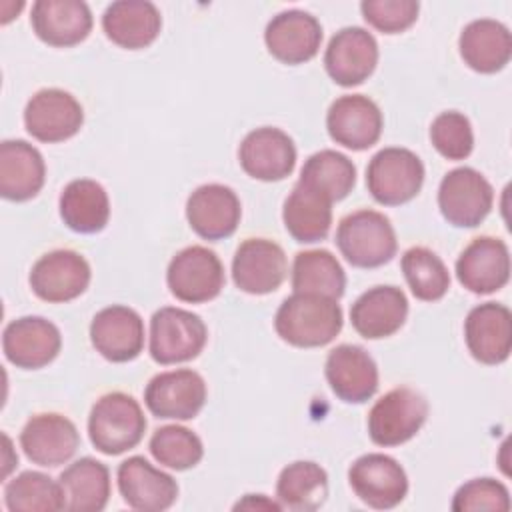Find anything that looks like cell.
<instances>
[{
	"instance_id": "1",
	"label": "cell",
	"mask_w": 512,
	"mask_h": 512,
	"mask_svg": "<svg viewBox=\"0 0 512 512\" xmlns=\"http://www.w3.org/2000/svg\"><path fill=\"white\" fill-rule=\"evenodd\" d=\"M342 308L338 300L312 292L288 296L276 316V334L296 348H318L330 344L342 330Z\"/></svg>"
},
{
	"instance_id": "2",
	"label": "cell",
	"mask_w": 512,
	"mask_h": 512,
	"mask_svg": "<svg viewBox=\"0 0 512 512\" xmlns=\"http://www.w3.org/2000/svg\"><path fill=\"white\" fill-rule=\"evenodd\" d=\"M146 418L140 404L124 392L100 396L88 416V436L92 446L108 456L122 454L140 444Z\"/></svg>"
},
{
	"instance_id": "3",
	"label": "cell",
	"mask_w": 512,
	"mask_h": 512,
	"mask_svg": "<svg viewBox=\"0 0 512 512\" xmlns=\"http://www.w3.org/2000/svg\"><path fill=\"white\" fill-rule=\"evenodd\" d=\"M336 246L352 266L378 268L394 258L398 240L384 214L376 210H358L340 220Z\"/></svg>"
},
{
	"instance_id": "4",
	"label": "cell",
	"mask_w": 512,
	"mask_h": 512,
	"mask_svg": "<svg viewBox=\"0 0 512 512\" xmlns=\"http://www.w3.org/2000/svg\"><path fill=\"white\" fill-rule=\"evenodd\" d=\"M424 164L408 148H382L366 168V186L372 198L384 206L410 202L422 188Z\"/></svg>"
},
{
	"instance_id": "5",
	"label": "cell",
	"mask_w": 512,
	"mask_h": 512,
	"mask_svg": "<svg viewBox=\"0 0 512 512\" xmlns=\"http://www.w3.org/2000/svg\"><path fill=\"white\" fill-rule=\"evenodd\" d=\"M208 340V330L198 314L164 306L150 320V356L158 364H178L196 358Z\"/></svg>"
},
{
	"instance_id": "6",
	"label": "cell",
	"mask_w": 512,
	"mask_h": 512,
	"mask_svg": "<svg viewBox=\"0 0 512 512\" xmlns=\"http://www.w3.org/2000/svg\"><path fill=\"white\" fill-rule=\"evenodd\" d=\"M428 418L426 398L400 386L386 392L368 412V434L378 446H400L416 436Z\"/></svg>"
},
{
	"instance_id": "7",
	"label": "cell",
	"mask_w": 512,
	"mask_h": 512,
	"mask_svg": "<svg viewBox=\"0 0 512 512\" xmlns=\"http://www.w3.org/2000/svg\"><path fill=\"white\" fill-rule=\"evenodd\" d=\"M492 184L474 168L450 170L438 188V208L448 224L458 228L478 226L492 210Z\"/></svg>"
},
{
	"instance_id": "8",
	"label": "cell",
	"mask_w": 512,
	"mask_h": 512,
	"mask_svg": "<svg viewBox=\"0 0 512 512\" xmlns=\"http://www.w3.org/2000/svg\"><path fill=\"white\" fill-rule=\"evenodd\" d=\"M166 282L178 300L202 304L224 288V266L206 246H188L170 260Z\"/></svg>"
},
{
	"instance_id": "9",
	"label": "cell",
	"mask_w": 512,
	"mask_h": 512,
	"mask_svg": "<svg viewBox=\"0 0 512 512\" xmlns=\"http://www.w3.org/2000/svg\"><path fill=\"white\" fill-rule=\"evenodd\" d=\"M348 482L354 494L376 510L398 506L408 492V478L400 462L380 452L356 458L348 470Z\"/></svg>"
},
{
	"instance_id": "10",
	"label": "cell",
	"mask_w": 512,
	"mask_h": 512,
	"mask_svg": "<svg viewBox=\"0 0 512 512\" xmlns=\"http://www.w3.org/2000/svg\"><path fill=\"white\" fill-rule=\"evenodd\" d=\"M90 264L76 250L60 248L40 256L30 270L32 292L52 304L68 302L84 294L90 284Z\"/></svg>"
},
{
	"instance_id": "11",
	"label": "cell",
	"mask_w": 512,
	"mask_h": 512,
	"mask_svg": "<svg viewBox=\"0 0 512 512\" xmlns=\"http://www.w3.org/2000/svg\"><path fill=\"white\" fill-rule=\"evenodd\" d=\"M84 124L80 102L60 88L38 90L24 108V126L40 142L54 144L72 138Z\"/></svg>"
},
{
	"instance_id": "12",
	"label": "cell",
	"mask_w": 512,
	"mask_h": 512,
	"mask_svg": "<svg viewBox=\"0 0 512 512\" xmlns=\"http://www.w3.org/2000/svg\"><path fill=\"white\" fill-rule=\"evenodd\" d=\"M144 402L156 418L192 420L206 402V382L190 368L160 372L148 382Z\"/></svg>"
},
{
	"instance_id": "13",
	"label": "cell",
	"mask_w": 512,
	"mask_h": 512,
	"mask_svg": "<svg viewBox=\"0 0 512 512\" xmlns=\"http://www.w3.org/2000/svg\"><path fill=\"white\" fill-rule=\"evenodd\" d=\"M376 64L378 42L360 26H346L338 30L324 52V68L328 76L344 88L358 86L368 80Z\"/></svg>"
},
{
	"instance_id": "14",
	"label": "cell",
	"mask_w": 512,
	"mask_h": 512,
	"mask_svg": "<svg viewBox=\"0 0 512 512\" xmlns=\"http://www.w3.org/2000/svg\"><path fill=\"white\" fill-rule=\"evenodd\" d=\"M288 272L286 254L268 238L244 240L232 260V280L246 294H270L280 288Z\"/></svg>"
},
{
	"instance_id": "15",
	"label": "cell",
	"mask_w": 512,
	"mask_h": 512,
	"mask_svg": "<svg viewBox=\"0 0 512 512\" xmlns=\"http://www.w3.org/2000/svg\"><path fill=\"white\" fill-rule=\"evenodd\" d=\"M80 444V434L74 422L56 412L32 416L22 432L20 446L32 464L56 468L68 462Z\"/></svg>"
},
{
	"instance_id": "16",
	"label": "cell",
	"mask_w": 512,
	"mask_h": 512,
	"mask_svg": "<svg viewBox=\"0 0 512 512\" xmlns=\"http://www.w3.org/2000/svg\"><path fill=\"white\" fill-rule=\"evenodd\" d=\"M242 170L262 182H278L292 174L296 166V146L292 138L272 126L248 132L238 148Z\"/></svg>"
},
{
	"instance_id": "17",
	"label": "cell",
	"mask_w": 512,
	"mask_h": 512,
	"mask_svg": "<svg viewBox=\"0 0 512 512\" xmlns=\"http://www.w3.org/2000/svg\"><path fill=\"white\" fill-rule=\"evenodd\" d=\"M60 348V330L40 316H22L12 320L2 334L6 360L22 370H38L50 364L58 356Z\"/></svg>"
},
{
	"instance_id": "18",
	"label": "cell",
	"mask_w": 512,
	"mask_h": 512,
	"mask_svg": "<svg viewBox=\"0 0 512 512\" xmlns=\"http://www.w3.org/2000/svg\"><path fill=\"white\" fill-rule=\"evenodd\" d=\"M326 128L336 144L360 152L380 140L382 112L368 96L346 94L330 104Z\"/></svg>"
},
{
	"instance_id": "19",
	"label": "cell",
	"mask_w": 512,
	"mask_h": 512,
	"mask_svg": "<svg viewBox=\"0 0 512 512\" xmlns=\"http://www.w3.org/2000/svg\"><path fill=\"white\" fill-rule=\"evenodd\" d=\"M458 282L474 294H492L510 280L508 246L494 236L474 238L456 260Z\"/></svg>"
},
{
	"instance_id": "20",
	"label": "cell",
	"mask_w": 512,
	"mask_h": 512,
	"mask_svg": "<svg viewBox=\"0 0 512 512\" xmlns=\"http://www.w3.org/2000/svg\"><path fill=\"white\" fill-rule=\"evenodd\" d=\"M242 206L236 192L224 184L198 186L186 202L190 228L204 240H222L236 232Z\"/></svg>"
},
{
	"instance_id": "21",
	"label": "cell",
	"mask_w": 512,
	"mask_h": 512,
	"mask_svg": "<svg viewBox=\"0 0 512 512\" xmlns=\"http://www.w3.org/2000/svg\"><path fill=\"white\" fill-rule=\"evenodd\" d=\"M90 340L106 360L130 362L144 348V322L136 310L114 304L96 312L90 324Z\"/></svg>"
},
{
	"instance_id": "22",
	"label": "cell",
	"mask_w": 512,
	"mask_h": 512,
	"mask_svg": "<svg viewBox=\"0 0 512 512\" xmlns=\"http://www.w3.org/2000/svg\"><path fill=\"white\" fill-rule=\"evenodd\" d=\"M324 374L332 392L348 404H362L378 390V366L374 358L356 344L332 348L326 358Z\"/></svg>"
},
{
	"instance_id": "23",
	"label": "cell",
	"mask_w": 512,
	"mask_h": 512,
	"mask_svg": "<svg viewBox=\"0 0 512 512\" xmlns=\"http://www.w3.org/2000/svg\"><path fill=\"white\" fill-rule=\"evenodd\" d=\"M264 42L276 60L292 66L304 64L320 50L322 26L304 10H284L268 22Z\"/></svg>"
},
{
	"instance_id": "24",
	"label": "cell",
	"mask_w": 512,
	"mask_h": 512,
	"mask_svg": "<svg viewBox=\"0 0 512 512\" xmlns=\"http://www.w3.org/2000/svg\"><path fill=\"white\" fill-rule=\"evenodd\" d=\"M464 340L472 358L482 364H502L512 350V314L504 304L474 306L464 322Z\"/></svg>"
},
{
	"instance_id": "25",
	"label": "cell",
	"mask_w": 512,
	"mask_h": 512,
	"mask_svg": "<svg viewBox=\"0 0 512 512\" xmlns=\"http://www.w3.org/2000/svg\"><path fill=\"white\" fill-rule=\"evenodd\" d=\"M118 490L130 508L142 512L166 510L178 498L176 480L144 456H130L118 466Z\"/></svg>"
},
{
	"instance_id": "26",
	"label": "cell",
	"mask_w": 512,
	"mask_h": 512,
	"mask_svg": "<svg viewBox=\"0 0 512 512\" xmlns=\"http://www.w3.org/2000/svg\"><path fill=\"white\" fill-rule=\"evenodd\" d=\"M30 24L34 34L48 46L68 48L88 38L92 12L80 0H38L32 4Z\"/></svg>"
},
{
	"instance_id": "27",
	"label": "cell",
	"mask_w": 512,
	"mask_h": 512,
	"mask_svg": "<svg viewBox=\"0 0 512 512\" xmlns=\"http://www.w3.org/2000/svg\"><path fill=\"white\" fill-rule=\"evenodd\" d=\"M406 316L408 300L396 286H374L360 294L350 308V322L366 340L392 336L402 328Z\"/></svg>"
},
{
	"instance_id": "28",
	"label": "cell",
	"mask_w": 512,
	"mask_h": 512,
	"mask_svg": "<svg viewBox=\"0 0 512 512\" xmlns=\"http://www.w3.org/2000/svg\"><path fill=\"white\" fill-rule=\"evenodd\" d=\"M102 28L116 46L140 50L158 38L162 16L148 0H118L104 10Z\"/></svg>"
},
{
	"instance_id": "29",
	"label": "cell",
	"mask_w": 512,
	"mask_h": 512,
	"mask_svg": "<svg viewBox=\"0 0 512 512\" xmlns=\"http://www.w3.org/2000/svg\"><path fill=\"white\" fill-rule=\"evenodd\" d=\"M46 178L44 158L26 140H4L0 144V194L12 202L34 198Z\"/></svg>"
},
{
	"instance_id": "30",
	"label": "cell",
	"mask_w": 512,
	"mask_h": 512,
	"mask_svg": "<svg viewBox=\"0 0 512 512\" xmlns=\"http://www.w3.org/2000/svg\"><path fill=\"white\" fill-rule=\"evenodd\" d=\"M458 48L468 68L480 74H494L510 62L512 36L502 22L480 18L464 26Z\"/></svg>"
},
{
	"instance_id": "31",
	"label": "cell",
	"mask_w": 512,
	"mask_h": 512,
	"mask_svg": "<svg viewBox=\"0 0 512 512\" xmlns=\"http://www.w3.org/2000/svg\"><path fill=\"white\" fill-rule=\"evenodd\" d=\"M64 494V510L100 512L110 498V472L106 464L84 456L72 462L58 478Z\"/></svg>"
},
{
	"instance_id": "32",
	"label": "cell",
	"mask_w": 512,
	"mask_h": 512,
	"mask_svg": "<svg viewBox=\"0 0 512 512\" xmlns=\"http://www.w3.org/2000/svg\"><path fill=\"white\" fill-rule=\"evenodd\" d=\"M60 216L70 230L80 234L104 230L110 218V200L104 186L88 178L66 184L60 194Z\"/></svg>"
},
{
	"instance_id": "33",
	"label": "cell",
	"mask_w": 512,
	"mask_h": 512,
	"mask_svg": "<svg viewBox=\"0 0 512 512\" xmlns=\"http://www.w3.org/2000/svg\"><path fill=\"white\" fill-rule=\"evenodd\" d=\"M282 220L288 234L302 244L324 240L332 224V202L296 182L284 200Z\"/></svg>"
},
{
	"instance_id": "34",
	"label": "cell",
	"mask_w": 512,
	"mask_h": 512,
	"mask_svg": "<svg viewBox=\"0 0 512 512\" xmlns=\"http://www.w3.org/2000/svg\"><path fill=\"white\" fill-rule=\"evenodd\" d=\"M328 496L326 470L310 460H298L282 468L276 482V498L282 508L294 512L318 510Z\"/></svg>"
},
{
	"instance_id": "35",
	"label": "cell",
	"mask_w": 512,
	"mask_h": 512,
	"mask_svg": "<svg viewBox=\"0 0 512 512\" xmlns=\"http://www.w3.org/2000/svg\"><path fill=\"white\" fill-rule=\"evenodd\" d=\"M298 184L336 202L352 192L356 184V166L348 156L336 150H320L304 162Z\"/></svg>"
},
{
	"instance_id": "36",
	"label": "cell",
	"mask_w": 512,
	"mask_h": 512,
	"mask_svg": "<svg viewBox=\"0 0 512 512\" xmlns=\"http://www.w3.org/2000/svg\"><path fill=\"white\" fill-rule=\"evenodd\" d=\"M292 288L338 300L346 288V274L332 252L304 250L294 256Z\"/></svg>"
},
{
	"instance_id": "37",
	"label": "cell",
	"mask_w": 512,
	"mask_h": 512,
	"mask_svg": "<svg viewBox=\"0 0 512 512\" xmlns=\"http://www.w3.org/2000/svg\"><path fill=\"white\" fill-rule=\"evenodd\" d=\"M4 504L12 512H56L66 508L60 482L36 470H26L4 486Z\"/></svg>"
},
{
	"instance_id": "38",
	"label": "cell",
	"mask_w": 512,
	"mask_h": 512,
	"mask_svg": "<svg viewBox=\"0 0 512 512\" xmlns=\"http://www.w3.org/2000/svg\"><path fill=\"white\" fill-rule=\"evenodd\" d=\"M402 272L418 300H440L450 288V274L446 264L430 248L414 246L402 256Z\"/></svg>"
},
{
	"instance_id": "39",
	"label": "cell",
	"mask_w": 512,
	"mask_h": 512,
	"mask_svg": "<svg viewBox=\"0 0 512 512\" xmlns=\"http://www.w3.org/2000/svg\"><path fill=\"white\" fill-rule=\"evenodd\" d=\"M148 448L158 464L172 470L194 468L204 456L202 440L192 430L178 424H168L154 430Z\"/></svg>"
},
{
	"instance_id": "40",
	"label": "cell",
	"mask_w": 512,
	"mask_h": 512,
	"mask_svg": "<svg viewBox=\"0 0 512 512\" xmlns=\"http://www.w3.org/2000/svg\"><path fill=\"white\" fill-rule=\"evenodd\" d=\"M430 140L438 154L448 160H464L474 148L470 120L456 110L438 114L430 124Z\"/></svg>"
},
{
	"instance_id": "41",
	"label": "cell",
	"mask_w": 512,
	"mask_h": 512,
	"mask_svg": "<svg viewBox=\"0 0 512 512\" xmlns=\"http://www.w3.org/2000/svg\"><path fill=\"white\" fill-rule=\"evenodd\" d=\"M454 512H506L510 510L508 488L494 478H474L462 484L452 498Z\"/></svg>"
},
{
	"instance_id": "42",
	"label": "cell",
	"mask_w": 512,
	"mask_h": 512,
	"mask_svg": "<svg viewBox=\"0 0 512 512\" xmlns=\"http://www.w3.org/2000/svg\"><path fill=\"white\" fill-rule=\"evenodd\" d=\"M360 10L364 20L376 30L398 34L416 22L420 4L416 0H364Z\"/></svg>"
},
{
	"instance_id": "43",
	"label": "cell",
	"mask_w": 512,
	"mask_h": 512,
	"mask_svg": "<svg viewBox=\"0 0 512 512\" xmlns=\"http://www.w3.org/2000/svg\"><path fill=\"white\" fill-rule=\"evenodd\" d=\"M240 508H244V510H274V512H278V510H282V504L280 502H274V500H268L264 494H246L242 500H238L236 504H234V510H240Z\"/></svg>"
}]
</instances>
